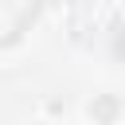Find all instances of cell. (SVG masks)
<instances>
[{"label":"cell","instance_id":"obj_1","mask_svg":"<svg viewBox=\"0 0 125 125\" xmlns=\"http://www.w3.org/2000/svg\"><path fill=\"white\" fill-rule=\"evenodd\" d=\"M35 8H39V0H0V47L23 35Z\"/></svg>","mask_w":125,"mask_h":125}]
</instances>
